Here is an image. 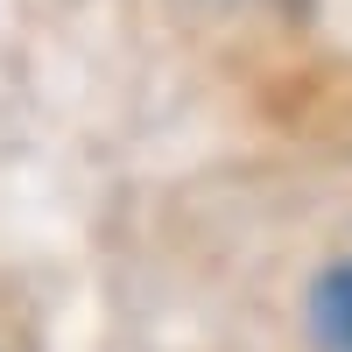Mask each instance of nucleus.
I'll use <instances>...</instances> for the list:
<instances>
[{
    "mask_svg": "<svg viewBox=\"0 0 352 352\" xmlns=\"http://www.w3.org/2000/svg\"><path fill=\"white\" fill-rule=\"evenodd\" d=\"M310 324H317V345L324 352H352V261H338V268L317 282Z\"/></svg>",
    "mask_w": 352,
    "mask_h": 352,
    "instance_id": "f257e3e1",
    "label": "nucleus"
},
{
    "mask_svg": "<svg viewBox=\"0 0 352 352\" xmlns=\"http://www.w3.org/2000/svg\"><path fill=\"white\" fill-rule=\"evenodd\" d=\"M204 14H268V21H303L310 0H190Z\"/></svg>",
    "mask_w": 352,
    "mask_h": 352,
    "instance_id": "f03ea898",
    "label": "nucleus"
}]
</instances>
